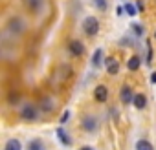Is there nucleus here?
<instances>
[{"label": "nucleus", "instance_id": "10", "mask_svg": "<svg viewBox=\"0 0 156 150\" xmlns=\"http://www.w3.org/2000/svg\"><path fill=\"white\" fill-rule=\"evenodd\" d=\"M26 6H28L31 11H39V9L44 6V0H26Z\"/></svg>", "mask_w": 156, "mask_h": 150}, {"label": "nucleus", "instance_id": "16", "mask_svg": "<svg viewBox=\"0 0 156 150\" xmlns=\"http://www.w3.org/2000/svg\"><path fill=\"white\" fill-rule=\"evenodd\" d=\"M57 137H59L64 145H70V137L66 135V132H64V130H61V128H59V130H57Z\"/></svg>", "mask_w": 156, "mask_h": 150}, {"label": "nucleus", "instance_id": "17", "mask_svg": "<svg viewBox=\"0 0 156 150\" xmlns=\"http://www.w3.org/2000/svg\"><path fill=\"white\" fill-rule=\"evenodd\" d=\"M94 4H96V8L101 9V11H105V9L108 8V2H107V0H94Z\"/></svg>", "mask_w": 156, "mask_h": 150}, {"label": "nucleus", "instance_id": "6", "mask_svg": "<svg viewBox=\"0 0 156 150\" xmlns=\"http://www.w3.org/2000/svg\"><path fill=\"white\" fill-rule=\"evenodd\" d=\"M119 99H121V103H125V104H129V103H132V101H134V95H132V90H130L129 86H123V88H121V94H119Z\"/></svg>", "mask_w": 156, "mask_h": 150}, {"label": "nucleus", "instance_id": "12", "mask_svg": "<svg viewBox=\"0 0 156 150\" xmlns=\"http://www.w3.org/2000/svg\"><path fill=\"white\" fill-rule=\"evenodd\" d=\"M28 150H44V143L41 139H33V141H30Z\"/></svg>", "mask_w": 156, "mask_h": 150}, {"label": "nucleus", "instance_id": "9", "mask_svg": "<svg viewBox=\"0 0 156 150\" xmlns=\"http://www.w3.org/2000/svg\"><path fill=\"white\" fill-rule=\"evenodd\" d=\"M96 126H98V123H96V119H94V117H85V119H83V128H85V130L94 132V130H96Z\"/></svg>", "mask_w": 156, "mask_h": 150}, {"label": "nucleus", "instance_id": "3", "mask_svg": "<svg viewBox=\"0 0 156 150\" xmlns=\"http://www.w3.org/2000/svg\"><path fill=\"white\" fill-rule=\"evenodd\" d=\"M20 115H22V119H26V121H35V119H37V108H35L33 104H26V106L22 108Z\"/></svg>", "mask_w": 156, "mask_h": 150}, {"label": "nucleus", "instance_id": "1", "mask_svg": "<svg viewBox=\"0 0 156 150\" xmlns=\"http://www.w3.org/2000/svg\"><path fill=\"white\" fill-rule=\"evenodd\" d=\"M24 28H26V24H24V20H22L20 17H13V19H9V22H8V31L13 33V35H20V33L24 31Z\"/></svg>", "mask_w": 156, "mask_h": 150}, {"label": "nucleus", "instance_id": "14", "mask_svg": "<svg viewBox=\"0 0 156 150\" xmlns=\"http://www.w3.org/2000/svg\"><path fill=\"white\" fill-rule=\"evenodd\" d=\"M136 150H152V145L149 141H145V139H140L136 143Z\"/></svg>", "mask_w": 156, "mask_h": 150}, {"label": "nucleus", "instance_id": "23", "mask_svg": "<svg viewBox=\"0 0 156 150\" xmlns=\"http://www.w3.org/2000/svg\"><path fill=\"white\" fill-rule=\"evenodd\" d=\"M136 6H138V11H143V4L140 2V0H138V4H136Z\"/></svg>", "mask_w": 156, "mask_h": 150}, {"label": "nucleus", "instance_id": "8", "mask_svg": "<svg viewBox=\"0 0 156 150\" xmlns=\"http://www.w3.org/2000/svg\"><path fill=\"white\" fill-rule=\"evenodd\" d=\"M132 104H134L138 110L145 108V104H147V99H145V95H143V94H136V95H134V101H132Z\"/></svg>", "mask_w": 156, "mask_h": 150}, {"label": "nucleus", "instance_id": "26", "mask_svg": "<svg viewBox=\"0 0 156 150\" xmlns=\"http://www.w3.org/2000/svg\"><path fill=\"white\" fill-rule=\"evenodd\" d=\"M154 37H156V31H154Z\"/></svg>", "mask_w": 156, "mask_h": 150}, {"label": "nucleus", "instance_id": "13", "mask_svg": "<svg viewBox=\"0 0 156 150\" xmlns=\"http://www.w3.org/2000/svg\"><path fill=\"white\" fill-rule=\"evenodd\" d=\"M101 59H103V49H96L94 51V57H92V64L98 68V66H101Z\"/></svg>", "mask_w": 156, "mask_h": 150}, {"label": "nucleus", "instance_id": "19", "mask_svg": "<svg viewBox=\"0 0 156 150\" xmlns=\"http://www.w3.org/2000/svg\"><path fill=\"white\" fill-rule=\"evenodd\" d=\"M125 11H127L130 17H134V15H136V11H138V8H136L134 4H125Z\"/></svg>", "mask_w": 156, "mask_h": 150}, {"label": "nucleus", "instance_id": "21", "mask_svg": "<svg viewBox=\"0 0 156 150\" xmlns=\"http://www.w3.org/2000/svg\"><path fill=\"white\" fill-rule=\"evenodd\" d=\"M68 117H70V112L66 110V112L62 114V117H61V123H66V121H68Z\"/></svg>", "mask_w": 156, "mask_h": 150}, {"label": "nucleus", "instance_id": "15", "mask_svg": "<svg viewBox=\"0 0 156 150\" xmlns=\"http://www.w3.org/2000/svg\"><path fill=\"white\" fill-rule=\"evenodd\" d=\"M127 66H129V70H138L140 68V59L138 57H130L129 62H127Z\"/></svg>", "mask_w": 156, "mask_h": 150}, {"label": "nucleus", "instance_id": "18", "mask_svg": "<svg viewBox=\"0 0 156 150\" xmlns=\"http://www.w3.org/2000/svg\"><path fill=\"white\" fill-rule=\"evenodd\" d=\"M41 108H42V110H46V112H50V110L53 108V104H51V99H42V103H41Z\"/></svg>", "mask_w": 156, "mask_h": 150}, {"label": "nucleus", "instance_id": "11", "mask_svg": "<svg viewBox=\"0 0 156 150\" xmlns=\"http://www.w3.org/2000/svg\"><path fill=\"white\" fill-rule=\"evenodd\" d=\"M4 150H22V145H20L19 139H9L6 143V148Z\"/></svg>", "mask_w": 156, "mask_h": 150}, {"label": "nucleus", "instance_id": "22", "mask_svg": "<svg viewBox=\"0 0 156 150\" xmlns=\"http://www.w3.org/2000/svg\"><path fill=\"white\" fill-rule=\"evenodd\" d=\"M123 11H125V8H116V15H123Z\"/></svg>", "mask_w": 156, "mask_h": 150}, {"label": "nucleus", "instance_id": "24", "mask_svg": "<svg viewBox=\"0 0 156 150\" xmlns=\"http://www.w3.org/2000/svg\"><path fill=\"white\" fill-rule=\"evenodd\" d=\"M79 150H94L92 146H83V148H79Z\"/></svg>", "mask_w": 156, "mask_h": 150}, {"label": "nucleus", "instance_id": "7", "mask_svg": "<svg viewBox=\"0 0 156 150\" xmlns=\"http://www.w3.org/2000/svg\"><path fill=\"white\" fill-rule=\"evenodd\" d=\"M105 64H107V70H108V73L116 75V73L119 71V62H118L114 57H108V59L105 60Z\"/></svg>", "mask_w": 156, "mask_h": 150}, {"label": "nucleus", "instance_id": "20", "mask_svg": "<svg viewBox=\"0 0 156 150\" xmlns=\"http://www.w3.org/2000/svg\"><path fill=\"white\" fill-rule=\"evenodd\" d=\"M132 29H134V33H136V35H138V37H140V35H141V33H143V28H141V26H140V24H132Z\"/></svg>", "mask_w": 156, "mask_h": 150}, {"label": "nucleus", "instance_id": "4", "mask_svg": "<svg viewBox=\"0 0 156 150\" xmlns=\"http://www.w3.org/2000/svg\"><path fill=\"white\" fill-rule=\"evenodd\" d=\"M70 53H72L73 57H81V55L85 53L83 42H79V40H72V42H70Z\"/></svg>", "mask_w": 156, "mask_h": 150}, {"label": "nucleus", "instance_id": "2", "mask_svg": "<svg viewBox=\"0 0 156 150\" xmlns=\"http://www.w3.org/2000/svg\"><path fill=\"white\" fill-rule=\"evenodd\" d=\"M83 29H85L87 35L94 37V35H98V31H99V22H98L94 17H87V19L83 20Z\"/></svg>", "mask_w": 156, "mask_h": 150}, {"label": "nucleus", "instance_id": "5", "mask_svg": "<svg viewBox=\"0 0 156 150\" xmlns=\"http://www.w3.org/2000/svg\"><path fill=\"white\" fill-rule=\"evenodd\" d=\"M94 95H96V101H99V103H105L107 101V97H108V90H107V86H98L96 90H94Z\"/></svg>", "mask_w": 156, "mask_h": 150}, {"label": "nucleus", "instance_id": "25", "mask_svg": "<svg viewBox=\"0 0 156 150\" xmlns=\"http://www.w3.org/2000/svg\"><path fill=\"white\" fill-rule=\"evenodd\" d=\"M151 79H152V83H156V73H152V77H151Z\"/></svg>", "mask_w": 156, "mask_h": 150}]
</instances>
